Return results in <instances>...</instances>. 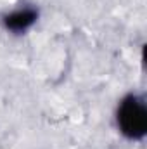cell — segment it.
<instances>
[{
    "instance_id": "1",
    "label": "cell",
    "mask_w": 147,
    "mask_h": 149,
    "mask_svg": "<svg viewBox=\"0 0 147 149\" xmlns=\"http://www.w3.org/2000/svg\"><path fill=\"white\" fill-rule=\"evenodd\" d=\"M118 125L121 132L130 139H142L147 132L146 104L137 95H128L123 99L118 109Z\"/></svg>"
},
{
    "instance_id": "2",
    "label": "cell",
    "mask_w": 147,
    "mask_h": 149,
    "mask_svg": "<svg viewBox=\"0 0 147 149\" xmlns=\"http://www.w3.org/2000/svg\"><path fill=\"white\" fill-rule=\"evenodd\" d=\"M35 19H37V12L28 9V10H19V12H14V14L7 16L5 17V24L12 31H23L28 26H31L35 23Z\"/></svg>"
}]
</instances>
